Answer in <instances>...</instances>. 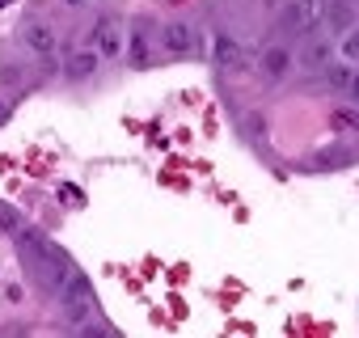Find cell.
Segmentation results:
<instances>
[{"mask_svg": "<svg viewBox=\"0 0 359 338\" xmlns=\"http://www.w3.org/2000/svg\"><path fill=\"white\" fill-rule=\"evenodd\" d=\"M30 241H26V250H30V262H34V271H39V283L55 296L68 279H72V258L51 241V237H43V233H26Z\"/></svg>", "mask_w": 359, "mask_h": 338, "instance_id": "6da1fadb", "label": "cell"}, {"mask_svg": "<svg viewBox=\"0 0 359 338\" xmlns=\"http://www.w3.org/2000/svg\"><path fill=\"white\" fill-rule=\"evenodd\" d=\"M60 296V304H64V317L72 321V325H85L93 313H97V300H93V288H89V279L81 275V271H72V279L55 292Z\"/></svg>", "mask_w": 359, "mask_h": 338, "instance_id": "7a4b0ae2", "label": "cell"}, {"mask_svg": "<svg viewBox=\"0 0 359 338\" xmlns=\"http://www.w3.org/2000/svg\"><path fill=\"white\" fill-rule=\"evenodd\" d=\"M93 51L102 55V60H118L123 51H127V26H123V18H114V13H102L97 22H93Z\"/></svg>", "mask_w": 359, "mask_h": 338, "instance_id": "3957f363", "label": "cell"}, {"mask_svg": "<svg viewBox=\"0 0 359 338\" xmlns=\"http://www.w3.org/2000/svg\"><path fill=\"white\" fill-rule=\"evenodd\" d=\"M161 47H165L169 55H195V51H199L195 26H187V22H165V26H161Z\"/></svg>", "mask_w": 359, "mask_h": 338, "instance_id": "277c9868", "label": "cell"}, {"mask_svg": "<svg viewBox=\"0 0 359 338\" xmlns=\"http://www.w3.org/2000/svg\"><path fill=\"white\" fill-rule=\"evenodd\" d=\"M212 60H216V68L220 72H245V51H241V43L237 39H229V34H216V43H212Z\"/></svg>", "mask_w": 359, "mask_h": 338, "instance_id": "5b68a950", "label": "cell"}, {"mask_svg": "<svg viewBox=\"0 0 359 338\" xmlns=\"http://www.w3.org/2000/svg\"><path fill=\"white\" fill-rule=\"evenodd\" d=\"M22 43H26L34 55H51V51H55V26H51V22H26V26H22Z\"/></svg>", "mask_w": 359, "mask_h": 338, "instance_id": "8992f818", "label": "cell"}, {"mask_svg": "<svg viewBox=\"0 0 359 338\" xmlns=\"http://www.w3.org/2000/svg\"><path fill=\"white\" fill-rule=\"evenodd\" d=\"M97 60H102V55H97L93 47H76V51L64 60V76H68V81H89V76L97 72Z\"/></svg>", "mask_w": 359, "mask_h": 338, "instance_id": "52a82bcc", "label": "cell"}, {"mask_svg": "<svg viewBox=\"0 0 359 338\" xmlns=\"http://www.w3.org/2000/svg\"><path fill=\"white\" fill-rule=\"evenodd\" d=\"M258 72H262L266 81H283V76L292 72V51H287V47H266L262 60H258Z\"/></svg>", "mask_w": 359, "mask_h": 338, "instance_id": "ba28073f", "label": "cell"}, {"mask_svg": "<svg viewBox=\"0 0 359 338\" xmlns=\"http://www.w3.org/2000/svg\"><path fill=\"white\" fill-rule=\"evenodd\" d=\"M127 39H131V43H127L131 64H135V68H144V64H148V22H144V18H135V22H131V30H127Z\"/></svg>", "mask_w": 359, "mask_h": 338, "instance_id": "9c48e42d", "label": "cell"}, {"mask_svg": "<svg viewBox=\"0 0 359 338\" xmlns=\"http://www.w3.org/2000/svg\"><path fill=\"white\" fill-rule=\"evenodd\" d=\"M325 22H330L334 30L355 26V5H351V0H330V5H325Z\"/></svg>", "mask_w": 359, "mask_h": 338, "instance_id": "30bf717a", "label": "cell"}, {"mask_svg": "<svg viewBox=\"0 0 359 338\" xmlns=\"http://www.w3.org/2000/svg\"><path fill=\"white\" fill-rule=\"evenodd\" d=\"M321 72H325V85H330V89H342V93H346V85H351V68H346V64H325Z\"/></svg>", "mask_w": 359, "mask_h": 338, "instance_id": "8fae6325", "label": "cell"}, {"mask_svg": "<svg viewBox=\"0 0 359 338\" xmlns=\"http://www.w3.org/2000/svg\"><path fill=\"white\" fill-rule=\"evenodd\" d=\"M334 127L338 131H359V110L355 106H338L334 110Z\"/></svg>", "mask_w": 359, "mask_h": 338, "instance_id": "7c38bea8", "label": "cell"}, {"mask_svg": "<svg viewBox=\"0 0 359 338\" xmlns=\"http://www.w3.org/2000/svg\"><path fill=\"white\" fill-rule=\"evenodd\" d=\"M338 51H342L346 60H359V22L342 30V43H338Z\"/></svg>", "mask_w": 359, "mask_h": 338, "instance_id": "4fadbf2b", "label": "cell"}, {"mask_svg": "<svg viewBox=\"0 0 359 338\" xmlns=\"http://www.w3.org/2000/svg\"><path fill=\"white\" fill-rule=\"evenodd\" d=\"M0 233H26V220L9 208H0Z\"/></svg>", "mask_w": 359, "mask_h": 338, "instance_id": "5bb4252c", "label": "cell"}, {"mask_svg": "<svg viewBox=\"0 0 359 338\" xmlns=\"http://www.w3.org/2000/svg\"><path fill=\"white\" fill-rule=\"evenodd\" d=\"M304 60L317 68V64H325V60H330V47H325V43H309V47H304Z\"/></svg>", "mask_w": 359, "mask_h": 338, "instance_id": "9a60e30c", "label": "cell"}, {"mask_svg": "<svg viewBox=\"0 0 359 338\" xmlns=\"http://www.w3.org/2000/svg\"><path fill=\"white\" fill-rule=\"evenodd\" d=\"M60 199H64V203H72V208H76V203H85V195H81L76 187H60Z\"/></svg>", "mask_w": 359, "mask_h": 338, "instance_id": "2e32d148", "label": "cell"}, {"mask_svg": "<svg viewBox=\"0 0 359 338\" xmlns=\"http://www.w3.org/2000/svg\"><path fill=\"white\" fill-rule=\"evenodd\" d=\"M346 93H351V97L359 102V72H351V85H346Z\"/></svg>", "mask_w": 359, "mask_h": 338, "instance_id": "e0dca14e", "label": "cell"}, {"mask_svg": "<svg viewBox=\"0 0 359 338\" xmlns=\"http://www.w3.org/2000/svg\"><path fill=\"white\" fill-rule=\"evenodd\" d=\"M68 9H93V0H64Z\"/></svg>", "mask_w": 359, "mask_h": 338, "instance_id": "ac0fdd59", "label": "cell"}, {"mask_svg": "<svg viewBox=\"0 0 359 338\" xmlns=\"http://www.w3.org/2000/svg\"><path fill=\"white\" fill-rule=\"evenodd\" d=\"M9 114H13V102H5V97H0V123H5Z\"/></svg>", "mask_w": 359, "mask_h": 338, "instance_id": "d6986e66", "label": "cell"}, {"mask_svg": "<svg viewBox=\"0 0 359 338\" xmlns=\"http://www.w3.org/2000/svg\"><path fill=\"white\" fill-rule=\"evenodd\" d=\"M9 5H13V0H0V9H9Z\"/></svg>", "mask_w": 359, "mask_h": 338, "instance_id": "ffe728a7", "label": "cell"}]
</instances>
